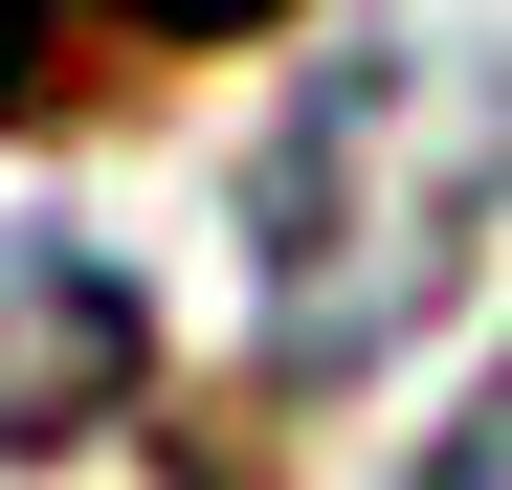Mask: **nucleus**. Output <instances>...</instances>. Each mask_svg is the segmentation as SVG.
<instances>
[{
    "instance_id": "nucleus-3",
    "label": "nucleus",
    "mask_w": 512,
    "mask_h": 490,
    "mask_svg": "<svg viewBox=\"0 0 512 490\" xmlns=\"http://www.w3.org/2000/svg\"><path fill=\"white\" fill-rule=\"evenodd\" d=\"M290 0H0V134L45 112H112L134 67H201V45H268Z\"/></svg>"
},
{
    "instance_id": "nucleus-1",
    "label": "nucleus",
    "mask_w": 512,
    "mask_h": 490,
    "mask_svg": "<svg viewBox=\"0 0 512 490\" xmlns=\"http://www.w3.org/2000/svg\"><path fill=\"white\" fill-rule=\"evenodd\" d=\"M512 201V90L446 45H357L312 67V90L268 112V156H245V268H268V379L334 401L379 379L423 312H446V268L490 245Z\"/></svg>"
},
{
    "instance_id": "nucleus-2",
    "label": "nucleus",
    "mask_w": 512,
    "mask_h": 490,
    "mask_svg": "<svg viewBox=\"0 0 512 490\" xmlns=\"http://www.w3.org/2000/svg\"><path fill=\"white\" fill-rule=\"evenodd\" d=\"M156 401V312L112 245H67V223H0V446H90Z\"/></svg>"
},
{
    "instance_id": "nucleus-4",
    "label": "nucleus",
    "mask_w": 512,
    "mask_h": 490,
    "mask_svg": "<svg viewBox=\"0 0 512 490\" xmlns=\"http://www.w3.org/2000/svg\"><path fill=\"white\" fill-rule=\"evenodd\" d=\"M401 490H512V357H490V379H468V401H446V446H423V468H401Z\"/></svg>"
}]
</instances>
